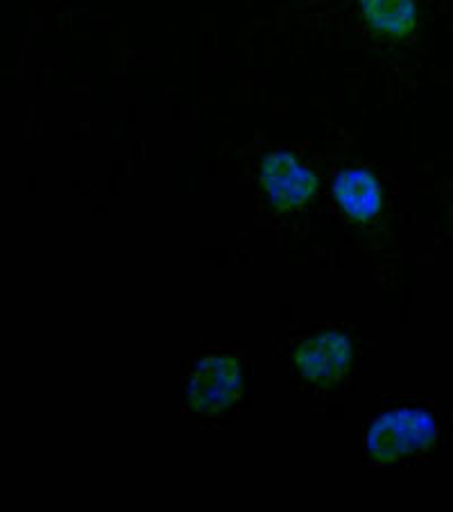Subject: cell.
Instances as JSON below:
<instances>
[{
  "instance_id": "6da1fadb",
  "label": "cell",
  "mask_w": 453,
  "mask_h": 512,
  "mask_svg": "<svg viewBox=\"0 0 453 512\" xmlns=\"http://www.w3.org/2000/svg\"><path fill=\"white\" fill-rule=\"evenodd\" d=\"M435 422L422 411H392L381 415L367 431V454L376 463H390L420 454L435 442Z\"/></svg>"
},
{
  "instance_id": "7a4b0ae2",
  "label": "cell",
  "mask_w": 453,
  "mask_h": 512,
  "mask_svg": "<svg viewBox=\"0 0 453 512\" xmlns=\"http://www.w3.org/2000/svg\"><path fill=\"white\" fill-rule=\"evenodd\" d=\"M241 365L232 356H209L198 363L188 381V404L193 411L213 415L227 411L241 397Z\"/></svg>"
},
{
  "instance_id": "3957f363",
  "label": "cell",
  "mask_w": 453,
  "mask_h": 512,
  "mask_svg": "<svg viewBox=\"0 0 453 512\" xmlns=\"http://www.w3.org/2000/svg\"><path fill=\"white\" fill-rule=\"evenodd\" d=\"M352 361V349L349 340L336 331H324V334L304 340L295 352V363L302 377L315 386H331L343 379Z\"/></svg>"
},
{
  "instance_id": "277c9868",
  "label": "cell",
  "mask_w": 453,
  "mask_h": 512,
  "mask_svg": "<svg viewBox=\"0 0 453 512\" xmlns=\"http://www.w3.org/2000/svg\"><path fill=\"white\" fill-rule=\"evenodd\" d=\"M261 179L277 209H297L311 198L318 179L290 152H272L261 166Z\"/></svg>"
},
{
  "instance_id": "5b68a950",
  "label": "cell",
  "mask_w": 453,
  "mask_h": 512,
  "mask_svg": "<svg viewBox=\"0 0 453 512\" xmlns=\"http://www.w3.org/2000/svg\"><path fill=\"white\" fill-rule=\"evenodd\" d=\"M333 195L349 218L370 220L381 209V189L372 173L363 168H352L340 173L333 184Z\"/></svg>"
},
{
  "instance_id": "8992f818",
  "label": "cell",
  "mask_w": 453,
  "mask_h": 512,
  "mask_svg": "<svg viewBox=\"0 0 453 512\" xmlns=\"http://www.w3.org/2000/svg\"><path fill=\"white\" fill-rule=\"evenodd\" d=\"M365 21L376 32L404 37L415 25L413 0H361Z\"/></svg>"
}]
</instances>
